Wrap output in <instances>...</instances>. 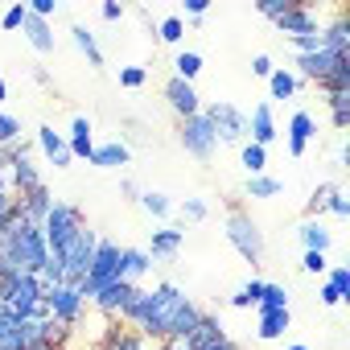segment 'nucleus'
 I'll list each match as a JSON object with an SVG mask.
<instances>
[{
    "mask_svg": "<svg viewBox=\"0 0 350 350\" xmlns=\"http://www.w3.org/2000/svg\"><path fill=\"white\" fill-rule=\"evenodd\" d=\"M25 17H29V9H25V0H17V5H9V9H5V17H0V29H9V33H17V29L25 25Z\"/></svg>",
    "mask_w": 350,
    "mask_h": 350,
    "instance_id": "79ce46f5",
    "label": "nucleus"
},
{
    "mask_svg": "<svg viewBox=\"0 0 350 350\" xmlns=\"http://www.w3.org/2000/svg\"><path fill=\"white\" fill-rule=\"evenodd\" d=\"M239 165H243L247 178H260V173L268 169V148H260V144L243 140V144H239Z\"/></svg>",
    "mask_w": 350,
    "mask_h": 350,
    "instance_id": "2f4dec72",
    "label": "nucleus"
},
{
    "mask_svg": "<svg viewBox=\"0 0 350 350\" xmlns=\"http://www.w3.org/2000/svg\"><path fill=\"white\" fill-rule=\"evenodd\" d=\"M256 313H260V325H256L260 342H276L293 325V309H256Z\"/></svg>",
    "mask_w": 350,
    "mask_h": 350,
    "instance_id": "393cba45",
    "label": "nucleus"
},
{
    "mask_svg": "<svg viewBox=\"0 0 350 350\" xmlns=\"http://www.w3.org/2000/svg\"><path fill=\"white\" fill-rule=\"evenodd\" d=\"M313 136H317V120H313L305 107H297V111H293V120H288V157H293V161H301Z\"/></svg>",
    "mask_w": 350,
    "mask_h": 350,
    "instance_id": "dca6fc26",
    "label": "nucleus"
},
{
    "mask_svg": "<svg viewBox=\"0 0 350 350\" xmlns=\"http://www.w3.org/2000/svg\"><path fill=\"white\" fill-rule=\"evenodd\" d=\"M21 120L13 116V111H5V107H0V152H5V148H13V144H21Z\"/></svg>",
    "mask_w": 350,
    "mask_h": 350,
    "instance_id": "c9c22d12",
    "label": "nucleus"
},
{
    "mask_svg": "<svg viewBox=\"0 0 350 350\" xmlns=\"http://www.w3.org/2000/svg\"><path fill=\"white\" fill-rule=\"evenodd\" d=\"M288 288L284 284H276V280H264V293H260V305L256 309H288Z\"/></svg>",
    "mask_w": 350,
    "mask_h": 350,
    "instance_id": "4c0bfd02",
    "label": "nucleus"
},
{
    "mask_svg": "<svg viewBox=\"0 0 350 350\" xmlns=\"http://www.w3.org/2000/svg\"><path fill=\"white\" fill-rule=\"evenodd\" d=\"M25 350H62V346H54V342H33V346H25Z\"/></svg>",
    "mask_w": 350,
    "mask_h": 350,
    "instance_id": "13d9d810",
    "label": "nucleus"
},
{
    "mask_svg": "<svg viewBox=\"0 0 350 350\" xmlns=\"http://www.w3.org/2000/svg\"><path fill=\"white\" fill-rule=\"evenodd\" d=\"M202 111H206V120H211L219 144H243V140H247V111H239L235 103L215 99V103H202Z\"/></svg>",
    "mask_w": 350,
    "mask_h": 350,
    "instance_id": "1a4fd4ad",
    "label": "nucleus"
},
{
    "mask_svg": "<svg viewBox=\"0 0 350 350\" xmlns=\"http://www.w3.org/2000/svg\"><path fill=\"white\" fill-rule=\"evenodd\" d=\"M186 247V227H157V231H148V243H144V252H148V260L157 264V260H178V252Z\"/></svg>",
    "mask_w": 350,
    "mask_h": 350,
    "instance_id": "4468645a",
    "label": "nucleus"
},
{
    "mask_svg": "<svg viewBox=\"0 0 350 350\" xmlns=\"http://www.w3.org/2000/svg\"><path fill=\"white\" fill-rule=\"evenodd\" d=\"M152 293V301H148V313H144V321H140V329L136 334H144V338H169L173 334V321H178V313H182V305L190 301L186 297V288H178L173 280H161L157 288H148Z\"/></svg>",
    "mask_w": 350,
    "mask_h": 350,
    "instance_id": "7ed1b4c3",
    "label": "nucleus"
},
{
    "mask_svg": "<svg viewBox=\"0 0 350 350\" xmlns=\"http://www.w3.org/2000/svg\"><path fill=\"white\" fill-rule=\"evenodd\" d=\"M178 140H182V148H186L194 161H202V165L215 161V152H219V136H215L206 111H194V116L178 120Z\"/></svg>",
    "mask_w": 350,
    "mask_h": 350,
    "instance_id": "0eeeda50",
    "label": "nucleus"
},
{
    "mask_svg": "<svg viewBox=\"0 0 350 350\" xmlns=\"http://www.w3.org/2000/svg\"><path fill=\"white\" fill-rule=\"evenodd\" d=\"M46 264H50V247L42 227L25 223L21 211H13V219L0 227V276H13V272L42 276Z\"/></svg>",
    "mask_w": 350,
    "mask_h": 350,
    "instance_id": "f257e3e1",
    "label": "nucleus"
},
{
    "mask_svg": "<svg viewBox=\"0 0 350 350\" xmlns=\"http://www.w3.org/2000/svg\"><path fill=\"white\" fill-rule=\"evenodd\" d=\"M50 206H54L50 186H38V190H29V194H17V211H21V219H25V223H33V227H42V223H46Z\"/></svg>",
    "mask_w": 350,
    "mask_h": 350,
    "instance_id": "412c9836",
    "label": "nucleus"
},
{
    "mask_svg": "<svg viewBox=\"0 0 350 350\" xmlns=\"http://www.w3.org/2000/svg\"><path fill=\"white\" fill-rule=\"evenodd\" d=\"M5 99H9V83H5V79H0V103H5Z\"/></svg>",
    "mask_w": 350,
    "mask_h": 350,
    "instance_id": "bf43d9fd",
    "label": "nucleus"
},
{
    "mask_svg": "<svg viewBox=\"0 0 350 350\" xmlns=\"http://www.w3.org/2000/svg\"><path fill=\"white\" fill-rule=\"evenodd\" d=\"M87 227V219H83V211L75 206V202H62V198H54V206H50V215H46V223H42V235H46V247H50V256H62L70 243H75V235Z\"/></svg>",
    "mask_w": 350,
    "mask_h": 350,
    "instance_id": "39448f33",
    "label": "nucleus"
},
{
    "mask_svg": "<svg viewBox=\"0 0 350 350\" xmlns=\"http://www.w3.org/2000/svg\"><path fill=\"white\" fill-rule=\"evenodd\" d=\"M144 83H148V70H144V66H120V87L140 91Z\"/></svg>",
    "mask_w": 350,
    "mask_h": 350,
    "instance_id": "c03bdc74",
    "label": "nucleus"
},
{
    "mask_svg": "<svg viewBox=\"0 0 350 350\" xmlns=\"http://www.w3.org/2000/svg\"><path fill=\"white\" fill-rule=\"evenodd\" d=\"M297 243H301V252H321V256H329L334 231H329L321 219H305V223L297 227Z\"/></svg>",
    "mask_w": 350,
    "mask_h": 350,
    "instance_id": "4be33fe9",
    "label": "nucleus"
},
{
    "mask_svg": "<svg viewBox=\"0 0 350 350\" xmlns=\"http://www.w3.org/2000/svg\"><path fill=\"white\" fill-rule=\"evenodd\" d=\"M38 148H42V157H46L54 169H70V165H75V157H70V148H66V132H58L54 124H42V128H38Z\"/></svg>",
    "mask_w": 350,
    "mask_h": 350,
    "instance_id": "2eb2a0df",
    "label": "nucleus"
},
{
    "mask_svg": "<svg viewBox=\"0 0 350 350\" xmlns=\"http://www.w3.org/2000/svg\"><path fill=\"white\" fill-rule=\"evenodd\" d=\"M136 206H140L152 223H161V227L173 219V211H178V202H173L165 190H140V202H136Z\"/></svg>",
    "mask_w": 350,
    "mask_h": 350,
    "instance_id": "b1692460",
    "label": "nucleus"
},
{
    "mask_svg": "<svg viewBox=\"0 0 350 350\" xmlns=\"http://www.w3.org/2000/svg\"><path fill=\"white\" fill-rule=\"evenodd\" d=\"M325 211H329L334 219H350V198H346V190H342V186H338V194L329 198V206H325Z\"/></svg>",
    "mask_w": 350,
    "mask_h": 350,
    "instance_id": "8fccbe9b",
    "label": "nucleus"
},
{
    "mask_svg": "<svg viewBox=\"0 0 350 350\" xmlns=\"http://www.w3.org/2000/svg\"><path fill=\"white\" fill-rule=\"evenodd\" d=\"M33 17H42V21H54L58 17V0H29V5H25Z\"/></svg>",
    "mask_w": 350,
    "mask_h": 350,
    "instance_id": "09e8293b",
    "label": "nucleus"
},
{
    "mask_svg": "<svg viewBox=\"0 0 350 350\" xmlns=\"http://www.w3.org/2000/svg\"><path fill=\"white\" fill-rule=\"evenodd\" d=\"M288 350H309V346H305V342H293V346H288Z\"/></svg>",
    "mask_w": 350,
    "mask_h": 350,
    "instance_id": "052dcab7",
    "label": "nucleus"
},
{
    "mask_svg": "<svg viewBox=\"0 0 350 350\" xmlns=\"http://www.w3.org/2000/svg\"><path fill=\"white\" fill-rule=\"evenodd\" d=\"M148 301H152V293H148L144 284H136L132 297H128V305H124V313H120V321L132 325V329H140V321H144V313H148Z\"/></svg>",
    "mask_w": 350,
    "mask_h": 350,
    "instance_id": "c85d7f7f",
    "label": "nucleus"
},
{
    "mask_svg": "<svg viewBox=\"0 0 350 350\" xmlns=\"http://www.w3.org/2000/svg\"><path fill=\"white\" fill-rule=\"evenodd\" d=\"M301 87H305V83H301L288 66H276V70L268 75V103H272V99H293Z\"/></svg>",
    "mask_w": 350,
    "mask_h": 350,
    "instance_id": "a878e982",
    "label": "nucleus"
},
{
    "mask_svg": "<svg viewBox=\"0 0 350 350\" xmlns=\"http://www.w3.org/2000/svg\"><path fill=\"white\" fill-rule=\"evenodd\" d=\"M42 301H46L50 317H54V321H62L66 329L87 313V301H83V293H79L75 284H50V288L42 293Z\"/></svg>",
    "mask_w": 350,
    "mask_h": 350,
    "instance_id": "9d476101",
    "label": "nucleus"
},
{
    "mask_svg": "<svg viewBox=\"0 0 350 350\" xmlns=\"http://www.w3.org/2000/svg\"><path fill=\"white\" fill-rule=\"evenodd\" d=\"M165 103H169V111L178 116V120L202 111V95H198V87H194V83H182V79H173V75L165 79Z\"/></svg>",
    "mask_w": 350,
    "mask_h": 350,
    "instance_id": "ddd939ff",
    "label": "nucleus"
},
{
    "mask_svg": "<svg viewBox=\"0 0 350 350\" xmlns=\"http://www.w3.org/2000/svg\"><path fill=\"white\" fill-rule=\"evenodd\" d=\"M161 350H194V342H190L186 334H182V338H165V346H161Z\"/></svg>",
    "mask_w": 350,
    "mask_h": 350,
    "instance_id": "4d7b16f0",
    "label": "nucleus"
},
{
    "mask_svg": "<svg viewBox=\"0 0 350 350\" xmlns=\"http://www.w3.org/2000/svg\"><path fill=\"white\" fill-rule=\"evenodd\" d=\"M280 194H284V182L280 178H268V173L247 178V198H280Z\"/></svg>",
    "mask_w": 350,
    "mask_h": 350,
    "instance_id": "f704fd0d",
    "label": "nucleus"
},
{
    "mask_svg": "<svg viewBox=\"0 0 350 350\" xmlns=\"http://www.w3.org/2000/svg\"><path fill=\"white\" fill-rule=\"evenodd\" d=\"M334 194H338V186H334V182H321V186L313 190V198H309V206H305V219H321Z\"/></svg>",
    "mask_w": 350,
    "mask_h": 350,
    "instance_id": "58836bf2",
    "label": "nucleus"
},
{
    "mask_svg": "<svg viewBox=\"0 0 350 350\" xmlns=\"http://www.w3.org/2000/svg\"><path fill=\"white\" fill-rule=\"evenodd\" d=\"M260 293H264V280L252 276L247 284H239V288L231 293V305H235V309H256V305H260Z\"/></svg>",
    "mask_w": 350,
    "mask_h": 350,
    "instance_id": "e433bc0d",
    "label": "nucleus"
},
{
    "mask_svg": "<svg viewBox=\"0 0 350 350\" xmlns=\"http://www.w3.org/2000/svg\"><path fill=\"white\" fill-rule=\"evenodd\" d=\"M301 268H305L309 276H325V272H329V256H321V252H305V256H301Z\"/></svg>",
    "mask_w": 350,
    "mask_h": 350,
    "instance_id": "49530a36",
    "label": "nucleus"
},
{
    "mask_svg": "<svg viewBox=\"0 0 350 350\" xmlns=\"http://www.w3.org/2000/svg\"><path fill=\"white\" fill-rule=\"evenodd\" d=\"M272 25H276V33H280L284 42H288V38H301V33H321V29H325L321 13L309 9V5H293V9H284Z\"/></svg>",
    "mask_w": 350,
    "mask_h": 350,
    "instance_id": "9b49d317",
    "label": "nucleus"
},
{
    "mask_svg": "<svg viewBox=\"0 0 350 350\" xmlns=\"http://www.w3.org/2000/svg\"><path fill=\"white\" fill-rule=\"evenodd\" d=\"M186 338L194 342V350H198V346H211V342H219V338H223V321H219L215 313H202V317H198V325H194Z\"/></svg>",
    "mask_w": 350,
    "mask_h": 350,
    "instance_id": "7c9ffc66",
    "label": "nucleus"
},
{
    "mask_svg": "<svg viewBox=\"0 0 350 350\" xmlns=\"http://www.w3.org/2000/svg\"><path fill=\"white\" fill-rule=\"evenodd\" d=\"M321 95H325V103H329V124H334L338 132H346V128H350V91H325V87H321Z\"/></svg>",
    "mask_w": 350,
    "mask_h": 350,
    "instance_id": "c756f323",
    "label": "nucleus"
},
{
    "mask_svg": "<svg viewBox=\"0 0 350 350\" xmlns=\"http://www.w3.org/2000/svg\"><path fill=\"white\" fill-rule=\"evenodd\" d=\"M342 58H350V54H329V50H317V54H297L293 58V75L301 79V83H325L329 75H334V66L342 62Z\"/></svg>",
    "mask_w": 350,
    "mask_h": 350,
    "instance_id": "f8f14e48",
    "label": "nucleus"
},
{
    "mask_svg": "<svg viewBox=\"0 0 350 350\" xmlns=\"http://www.w3.org/2000/svg\"><path fill=\"white\" fill-rule=\"evenodd\" d=\"M293 5H297V0H256V13L268 17V21H276V17H280L284 9H293Z\"/></svg>",
    "mask_w": 350,
    "mask_h": 350,
    "instance_id": "de8ad7c7",
    "label": "nucleus"
},
{
    "mask_svg": "<svg viewBox=\"0 0 350 350\" xmlns=\"http://www.w3.org/2000/svg\"><path fill=\"white\" fill-rule=\"evenodd\" d=\"M206 9H211L206 0H186V17H190V21H202V17H206Z\"/></svg>",
    "mask_w": 350,
    "mask_h": 350,
    "instance_id": "5fc2aeb1",
    "label": "nucleus"
},
{
    "mask_svg": "<svg viewBox=\"0 0 350 350\" xmlns=\"http://www.w3.org/2000/svg\"><path fill=\"white\" fill-rule=\"evenodd\" d=\"M120 194H124V202H140V186H136L132 178H124V182H120Z\"/></svg>",
    "mask_w": 350,
    "mask_h": 350,
    "instance_id": "6e6d98bb",
    "label": "nucleus"
},
{
    "mask_svg": "<svg viewBox=\"0 0 350 350\" xmlns=\"http://www.w3.org/2000/svg\"><path fill=\"white\" fill-rule=\"evenodd\" d=\"M325 280L338 288V297H342V301H350V268H346V264H334V268L325 272Z\"/></svg>",
    "mask_w": 350,
    "mask_h": 350,
    "instance_id": "37998d69",
    "label": "nucleus"
},
{
    "mask_svg": "<svg viewBox=\"0 0 350 350\" xmlns=\"http://www.w3.org/2000/svg\"><path fill=\"white\" fill-rule=\"evenodd\" d=\"M95 247H99V231L83 227V231L75 235V243H70L62 256H54V264L62 268V284H83L87 268H91V260H95Z\"/></svg>",
    "mask_w": 350,
    "mask_h": 350,
    "instance_id": "6e6552de",
    "label": "nucleus"
},
{
    "mask_svg": "<svg viewBox=\"0 0 350 350\" xmlns=\"http://www.w3.org/2000/svg\"><path fill=\"white\" fill-rule=\"evenodd\" d=\"M317 297H321V305H325V309H338V305H342V297H338V288H334L329 280H321V288H317Z\"/></svg>",
    "mask_w": 350,
    "mask_h": 350,
    "instance_id": "864d4df0",
    "label": "nucleus"
},
{
    "mask_svg": "<svg viewBox=\"0 0 350 350\" xmlns=\"http://www.w3.org/2000/svg\"><path fill=\"white\" fill-rule=\"evenodd\" d=\"M132 288H136V284L116 280V284H107L103 293H95V297H91V305H95L103 317H120V313H124V305H128V297H132Z\"/></svg>",
    "mask_w": 350,
    "mask_h": 350,
    "instance_id": "5701e85b",
    "label": "nucleus"
},
{
    "mask_svg": "<svg viewBox=\"0 0 350 350\" xmlns=\"http://www.w3.org/2000/svg\"><path fill=\"white\" fill-rule=\"evenodd\" d=\"M227 243H231L252 268L264 264V247H268V243H264V231H260V223H256L247 211H239V206L227 215Z\"/></svg>",
    "mask_w": 350,
    "mask_h": 350,
    "instance_id": "423d86ee",
    "label": "nucleus"
},
{
    "mask_svg": "<svg viewBox=\"0 0 350 350\" xmlns=\"http://www.w3.org/2000/svg\"><path fill=\"white\" fill-rule=\"evenodd\" d=\"M152 29H157V38H161L165 46H182V38H186V17L169 13V17H161Z\"/></svg>",
    "mask_w": 350,
    "mask_h": 350,
    "instance_id": "72a5a7b5",
    "label": "nucleus"
},
{
    "mask_svg": "<svg viewBox=\"0 0 350 350\" xmlns=\"http://www.w3.org/2000/svg\"><path fill=\"white\" fill-rule=\"evenodd\" d=\"M272 70H276V62H272L268 54H256V58H252V75H256V79H268Z\"/></svg>",
    "mask_w": 350,
    "mask_h": 350,
    "instance_id": "603ef678",
    "label": "nucleus"
},
{
    "mask_svg": "<svg viewBox=\"0 0 350 350\" xmlns=\"http://www.w3.org/2000/svg\"><path fill=\"white\" fill-rule=\"evenodd\" d=\"M148 272H152L148 252H144V247H124V280H128V284H140Z\"/></svg>",
    "mask_w": 350,
    "mask_h": 350,
    "instance_id": "cd10ccee",
    "label": "nucleus"
},
{
    "mask_svg": "<svg viewBox=\"0 0 350 350\" xmlns=\"http://www.w3.org/2000/svg\"><path fill=\"white\" fill-rule=\"evenodd\" d=\"M21 33H25V42L42 54V58H50L54 50H58V33H54V21H42V17H25V25H21Z\"/></svg>",
    "mask_w": 350,
    "mask_h": 350,
    "instance_id": "6ab92c4d",
    "label": "nucleus"
},
{
    "mask_svg": "<svg viewBox=\"0 0 350 350\" xmlns=\"http://www.w3.org/2000/svg\"><path fill=\"white\" fill-rule=\"evenodd\" d=\"M173 215H182L186 223H206L211 202H206V198H186V202H178V211H173Z\"/></svg>",
    "mask_w": 350,
    "mask_h": 350,
    "instance_id": "ea45409f",
    "label": "nucleus"
},
{
    "mask_svg": "<svg viewBox=\"0 0 350 350\" xmlns=\"http://www.w3.org/2000/svg\"><path fill=\"white\" fill-rule=\"evenodd\" d=\"M42 280L38 276H29V272H13V276H0V305H5L13 317H21V321H42V317H50V309H46V301H42Z\"/></svg>",
    "mask_w": 350,
    "mask_h": 350,
    "instance_id": "f03ea898",
    "label": "nucleus"
},
{
    "mask_svg": "<svg viewBox=\"0 0 350 350\" xmlns=\"http://www.w3.org/2000/svg\"><path fill=\"white\" fill-rule=\"evenodd\" d=\"M66 148H70L75 161H91V152H95V124H91V116H75L70 120Z\"/></svg>",
    "mask_w": 350,
    "mask_h": 350,
    "instance_id": "a211bd4d",
    "label": "nucleus"
},
{
    "mask_svg": "<svg viewBox=\"0 0 350 350\" xmlns=\"http://www.w3.org/2000/svg\"><path fill=\"white\" fill-rule=\"evenodd\" d=\"M288 46H293L297 54H317V50H325L321 33H301V38H288Z\"/></svg>",
    "mask_w": 350,
    "mask_h": 350,
    "instance_id": "a18cd8bd",
    "label": "nucleus"
},
{
    "mask_svg": "<svg viewBox=\"0 0 350 350\" xmlns=\"http://www.w3.org/2000/svg\"><path fill=\"white\" fill-rule=\"evenodd\" d=\"M87 165H95V169H128L132 165V148L116 136V140H103V144H95V152H91V161Z\"/></svg>",
    "mask_w": 350,
    "mask_h": 350,
    "instance_id": "aec40b11",
    "label": "nucleus"
},
{
    "mask_svg": "<svg viewBox=\"0 0 350 350\" xmlns=\"http://www.w3.org/2000/svg\"><path fill=\"white\" fill-rule=\"evenodd\" d=\"M144 346H148V338L136 334V329H120V334L107 338V350H144Z\"/></svg>",
    "mask_w": 350,
    "mask_h": 350,
    "instance_id": "a19ab883",
    "label": "nucleus"
},
{
    "mask_svg": "<svg viewBox=\"0 0 350 350\" xmlns=\"http://www.w3.org/2000/svg\"><path fill=\"white\" fill-rule=\"evenodd\" d=\"M70 42H75V50L87 58V66H103V50H99V42H95V33L87 29V25H70Z\"/></svg>",
    "mask_w": 350,
    "mask_h": 350,
    "instance_id": "bb28decb",
    "label": "nucleus"
},
{
    "mask_svg": "<svg viewBox=\"0 0 350 350\" xmlns=\"http://www.w3.org/2000/svg\"><path fill=\"white\" fill-rule=\"evenodd\" d=\"M276 136H280V132H276V120H272V103L264 99V103H256L252 116H247V140L260 144V148H268Z\"/></svg>",
    "mask_w": 350,
    "mask_h": 350,
    "instance_id": "f3484780",
    "label": "nucleus"
},
{
    "mask_svg": "<svg viewBox=\"0 0 350 350\" xmlns=\"http://www.w3.org/2000/svg\"><path fill=\"white\" fill-rule=\"evenodd\" d=\"M99 17H103L107 25H116V21H124V5H120V0H103V5H99Z\"/></svg>",
    "mask_w": 350,
    "mask_h": 350,
    "instance_id": "3c124183",
    "label": "nucleus"
},
{
    "mask_svg": "<svg viewBox=\"0 0 350 350\" xmlns=\"http://www.w3.org/2000/svg\"><path fill=\"white\" fill-rule=\"evenodd\" d=\"M198 75H202V54L198 50H178V58H173V79L194 83Z\"/></svg>",
    "mask_w": 350,
    "mask_h": 350,
    "instance_id": "473e14b6",
    "label": "nucleus"
},
{
    "mask_svg": "<svg viewBox=\"0 0 350 350\" xmlns=\"http://www.w3.org/2000/svg\"><path fill=\"white\" fill-rule=\"evenodd\" d=\"M116 280H124V247H120L116 239L99 235L95 260H91V268H87L83 284H75V288H79V293H83V301L91 305V297H95V293H103V288H107V284H116Z\"/></svg>",
    "mask_w": 350,
    "mask_h": 350,
    "instance_id": "20e7f679",
    "label": "nucleus"
}]
</instances>
